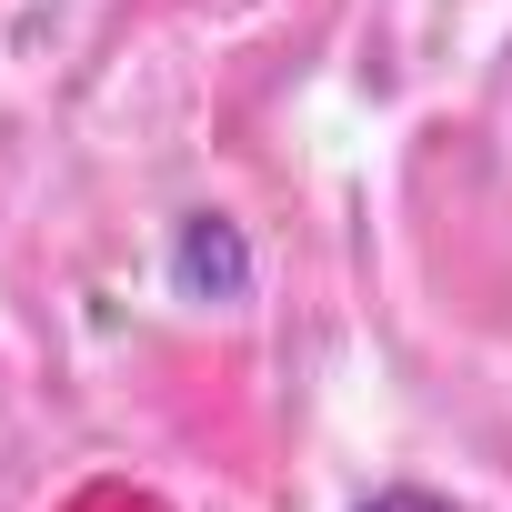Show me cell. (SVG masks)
<instances>
[{"label":"cell","instance_id":"obj_2","mask_svg":"<svg viewBox=\"0 0 512 512\" xmlns=\"http://www.w3.org/2000/svg\"><path fill=\"white\" fill-rule=\"evenodd\" d=\"M352 512H472V502H452V492H422V482H392V492H372V502H352Z\"/></svg>","mask_w":512,"mask_h":512},{"label":"cell","instance_id":"obj_1","mask_svg":"<svg viewBox=\"0 0 512 512\" xmlns=\"http://www.w3.org/2000/svg\"><path fill=\"white\" fill-rule=\"evenodd\" d=\"M171 282L201 302H241V282H251V262H241V231L221 221V211H201V221H181V241H171Z\"/></svg>","mask_w":512,"mask_h":512}]
</instances>
